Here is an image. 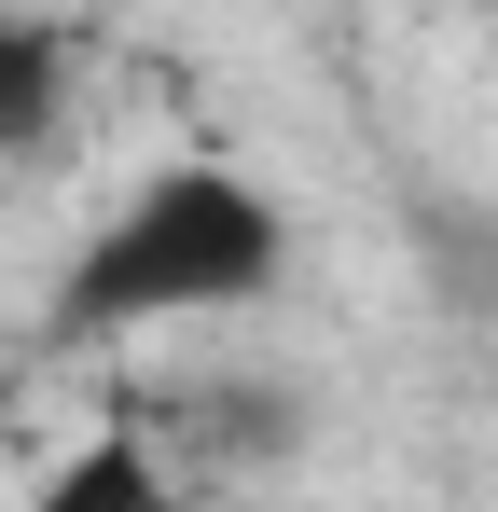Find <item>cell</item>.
<instances>
[{"label":"cell","mask_w":498,"mask_h":512,"mask_svg":"<svg viewBox=\"0 0 498 512\" xmlns=\"http://www.w3.org/2000/svg\"><path fill=\"white\" fill-rule=\"evenodd\" d=\"M56 125H70V28L0 0V167L56 153Z\"/></svg>","instance_id":"obj_3"},{"label":"cell","mask_w":498,"mask_h":512,"mask_svg":"<svg viewBox=\"0 0 498 512\" xmlns=\"http://www.w3.org/2000/svg\"><path fill=\"white\" fill-rule=\"evenodd\" d=\"M291 277V222L277 194L222 153H180V167L125 180L111 222L70 250L56 277V333H139V319H208V305H263Z\"/></svg>","instance_id":"obj_1"},{"label":"cell","mask_w":498,"mask_h":512,"mask_svg":"<svg viewBox=\"0 0 498 512\" xmlns=\"http://www.w3.org/2000/svg\"><path fill=\"white\" fill-rule=\"evenodd\" d=\"M28 512H194V499H180V471H166V443L139 416H97L70 457L28 485Z\"/></svg>","instance_id":"obj_2"}]
</instances>
